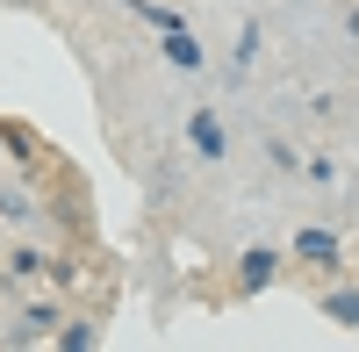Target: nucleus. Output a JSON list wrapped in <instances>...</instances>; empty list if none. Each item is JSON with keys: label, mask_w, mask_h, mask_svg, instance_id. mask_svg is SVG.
Here are the masks:
<instances>
[{"label": "nucleus", "mask_w": 359, "mask_h": 352, "mask_svg": "<svg viewBox=\"0 0 359 352\" xmlns=\"http://www.w3.org/2000/svg\"><path fill=\"white\" fill-rule=\"evenodd\" d=\"M273 280H280V252L273 245L237 252V295H259V287H273Z\"/></svg>", "instance_id": "nucleus-2"}, {"label": "nucleus", "mask_w": 359, "mask_h": 352, "mask_svg": "<svg viewBox=\"0 0 359 352\" xmlns=\"http://www.w3.org/2000/svg\"><path fill=\"white\" fill-rule=\"evenodd\" d=\"M36 209H29V194L22 187H0V223H29Z\"/></svg>", "instance_id": "nucleus-9"}, {"label": "nucleus", "mask_w": 359, "mask_h": 352, "mask_svg": "<svg viewBox=\"0 0 359 352\" xmlns=\"http://www.w3.org/2000/svg\"><path fill=\"white\" fill-rule=\"evenodd\" d=\"M294 259L302 266H338L345 245H338V230H294Z\"/></svg>", "instance_id": "nucleus-4"}, {"label": "nucleus", "mask_w": 359, "mask_h": 352, "mask_svg": "<svg viewBox=\"0 0 359 352\" xmlns=\"http://www.w3.org/2000/svg\"><path fill=\"white\" fill-rule=\"evenodd\" d=\"M187 151H194L201 165L230 158V130H223V115H216V108H194V115H187Z\"/></svg>", "instance_id": "nucleus-1"}, {"label": "nucleus", "mask_w": 359, "mask_h": 352, "mask_svg": "<svg viewBox=\"0 0 359 352\" xmlns=\"http://www.w3.org/2000/svg\"><path fill=\"white\" fill-rule=\"evenodd\" d=\"M323 316H331L338 331H359V287H331V295H323Z\"/></svg>", "instance_id": "nucleus-5"}, {"label": "nucleus", "mask_w": 359, "mask_h": 352, "mask_svg": "<svg viewBox=\"0 0 359 352\" xmlns=\"http://www.w3.org/2000/svg\"><path fill=\"white\" fill-rule=\"evenodd\" d=\"M29 273H57V280H65V266H50L43 252H29V245H22V252H8V280H29Z\"/></svg>", "instance_id": "nucleus-7"}, {"label": "nucleus", "mask_w": 359, "mask_h": 352, "mask_svg": "<svg viewBox=\"0 0 359 352\" xmlns=\"http://www.w3.org/2000/svg\"><path fill=\"white\" fill-rule=\"evenodd\" d=\"M50 324H57V309H50V302H36V309H22V316H15V331H8V338H15V345L50 338Z\"/></svg>", "instance_id": "nucleus-6"}, {"label": "nucleus", "mask_w": 359, "mask_h": 352, "mask_svg": "<svg viewBox=\"0 0 359 352\" xmlns=\"http://www.w3.org/2000/svg\"><path fill=\"white\" fill-rule=\"evenodd\" d=\"M345 36H352V43H359V0H352V15H345Z\"/></svg>", "instance_id": "nucleus-10"}, {"label": "nucleus", "mask_w": 359, "mask_h": 352, "mask_svg": "<svg viewBox=\"0 0 359 352\" xmlns=\"http://www.w3.org/2000/svg\"><path fill=\"white\" fill-rule=\"evenodd\" d=\"M57 345H65V352H94L101 345V324H65V331H50Z\"/></svg>", "instance_id": "nucleus-8"}, {"label": "nucleus", "mask_w": 359, "mask_h": 352, "mask_svg": "<svg viewBox=\"0 0 359 352\" xmlns=\"http://www.w3.org/2000/svg\"><path fill=\"white\" fill-rule=\"evenodd\" d=\"M158 57H165V65H180V72H201V65H208V50H201V36H194L187 22L158 29Z\"/></svg>", "instance_id": "nucleus-3"}]
</instances>
